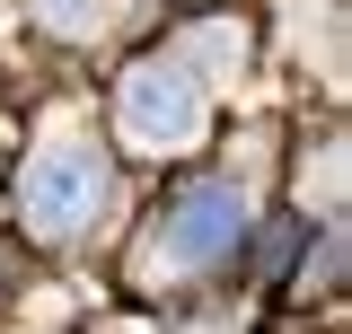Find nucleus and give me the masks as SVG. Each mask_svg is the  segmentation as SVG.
Listing matches in <instances>:
<instances>
[{"label": "nucleus", "mask_w": 352, "mask_h": 334, "mask_svg": "<svg viewBox=\"0 0 352 334\" xmlns=\"http://www.w3.org/2000/svg\"><path fill=\"white\" fill-rule=\"evenodd\" d=\"M238 238H247V194H238V185H194V194L150 229L141 273H150V282H168V273H203V264H220Z\"/></svg>", "instance_id": "obj_2"}, {"label": "nucleus", "mask_w": 352, "mask_h": 334, "mask_svg": "<svg viewBox=\"0 0 352 334\" xmlns=\"http://www.w3.org/2000/svg\"><path fill=\"white\" fill-rule=\"evenodd\" d=\"M176 53H194L212 80H238V71H247V27H238V18H203V27H185Z\"/></svg>", "instance_id": "obj_4"}, {"label": "nucleus", "mask_w": 352, "mask_h": 334, "mask_svg": "<svg viewBox=\"0 0 352 334\" xmlns=\"http://www.w3.org/2000/svg\"><path fill=\"white\" fill-rule=\"evenodd\" d=\"M335 185H344V150H326V159H317V203H344Z\"/></svg>", "instance_id": "obj_6"}, {"label": "nucleus", "mask_w": 352, "mask_h": 334, "mask_svg": "<svg viewBox=\"0 0 352 334\" xmlns=\"http://www.w3.org/2000/svg\"><path fill=\"white\" fill-rule=\"evenodd\" d=\"M115 115H124L132 150H194L203 141V88L185 62H141V71H124Z\"/></svg>", "instance_id": "obj_3"}, {"label": "nucleus", "mask_w": 352, "mask_h": 334, "mask_svg": "<svg viewBox=\"0 0 352 334\" xmlns=\"http://www.w3.org/2000/svg\"><path fill=\"white\" fill-rule=\"evenodd\" d=\"M106 194H115V176H106V159H97V141H80V132H53L36 159H27V176H18L27 238H80L88 220L106 211Z\"/></svg>", "instance_id": "obj_1"}, {"label": "nucleus", "mask_w": 352, "mask_h": 334, "mask_svg": "<svg viewBox=\"0 0 352 334\" xmlns=\"http://www.w3.org/2000/svg\"><path fill=\"white\" fill-rule=\"evenodd\" d=\"M53 36H97V0H27Z\"/></svg>", "instance_id": "obj_5"}]
</instances>
